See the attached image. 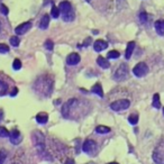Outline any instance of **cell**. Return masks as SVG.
I'll list each match as a JSON object with an SVG mask.
<instances>
[{"mask_svg":"<svg viewBox=\"0 0 164 164\" xmlns=\"http://www.w3.org/2000/svg\"><path fill=\"white\" fill-rule=\"evenodd\" d=\"M97 63L99 67H101L102 69H108V67H110V64H109V62H108L107 59H105L102 56H99L97 59Z\"/></svg>","mask_w":164,"mask_h":164,"instance_id":"obj_18","label":"cell"},{"mask_svg":"<svg viewBox=\"0 0 164 164\" xmlns=\"http://www.w3.org/2000/svg\"><path fill=\"white\" fill-rule=\"evenodd\" d=\"M15 164H17V163H15Z\"/></svg>","mask_w":164,"mask_h":164,"instance_id":"obj_44","label":"cell"},{"mask_svg":"<svg viewBox=\"0 0 164 164\" xmlns=\"http://www.w3.org/2000/svg\"><path fill=\"white\" fill-rule=\"evenodd\" d=\"M53 88V81L48 79L47 75L45 77H41L35 83V89L38 92H43L45 96H50Z\"/></svg>","mask_w":164,"mask_h":164,"instance_id":"obj_1","label":"cell"},{"mask_svg":"<svg viewBox=\"0 0 164 164\" xmlns=\"http://www.w3.org/2000/svg\"><path fill=\"white\" fill-rule=\"evenodd\" d=\"M90 43H91V38L90 37H88L87 40H86V42H83V44L82 45H79V47H87V46H89L90 45Z\"/></svg>","mask_w":164,"mask_h":164,"instance_id":"obj_35","label":"cell"},{"mask_svg":"<svg viewBox=\"0 0 164 164\" xmlns=\"http://www.w3.org/2000/svg\"><path fill=\"white\" fill-rule=\"evenodd\" d=\"M8 136H9V132L5 127L0 126V137H8Z\"/></svg>","mask_w":164,"mask_h":164,"instance_id":"obj_29","label":"cell"},{"mask_svg":"<svg viewBox=\"0 0 164 164\" xmlns=\"http://www.w3.org/2000/svg\"><path fill=\"white\" fill-rule=\"evenodd\" d=\"M91 91H92L93 93H96V94H98L99 97H103V91H102V88H101V84L100 83H96L94 86L92 87V89H91Z\"/></svg>","mask_w":164,"mask_h":164,"instance_id":"obj_19","label":"cell"},{"mask_svg":"<svg viewBox=\"0 0 164 164\" xmlns=\"http://www.w3.org/2000/svg\"><path fill=\"white\" fill-rule=\"evenodd\" d=\"M50 25V16L48 15H44L42 17L41 21H40V28L41 29H46L47 27Z\"/></svg>","mask_w":164,"mask_h":164,"instance_id":"obj_17","label":"cell"},{"mask_svg":"<svg viewBox=\"0 0 164 164\" xmlns=\"http://www.w3.org/2000/svg\"><path fill=\"white\" fill-rule=\"evenodd\" d=\"M19 43H20V40L17 37V36H12V37H10V44L12 45V46H18L19 45Z\"/></svg>","mask_w":164,"mask_h":164,"instance_id":"obj_26","label":"cell"},{"mask_svg":"<svg viewBox=\"0 0 164 164\" xmlns=\"http://www.w3.org/2000/svg\"><path fill=\"white\" fill-rule=\"evenodd\" d=\"M80 55L78 53H71L69 56L67 57V65H75L80 62Z\"/></svg>","mask_w":164,"mask_h":164,"instance_id":"obj_12","label":"cell"},{"mask_svg":"<svg viewBox=\"0 0 164 164\" xmlns=\"http://www.w3.org/2000/svg\"><path fill=\"white\" fill-rule=\"evenodd\" d=\"M0 31H1V24H0Z\"/></svg>","mask_w":164,"mask_h":164,"instance_id":"obj_42","label":"cell"},{"mask_svg":"<svg viewBox=\"0 0 164 164\" xmlns=\"http://www.w3.org/2000/svg\"><path fill=\"white\" fill-rule=\"evenodd\" d=\"M7 157V153L5 151H0V164H4V162L6 161Z\"/></svg>","mask_w":164,"mask_h":164,"instance_id":"obj_31","label":"cell"},{"mask_svg":"<svg viewBox=\"0 0 164 164\" xmlns=\"http://www.w3.org/2000/svg\"><path fill=\"white\" fill-rule=\"evenodd\" d=\"M96 132L98 134H107L110 132V128L107 127V126H98L97 128H96Z\"/></svg>","mask_w":164,"mask_h":164,"instance_id":"obj_22","label":"cell"},{"mask_svg":"<svg viewBox=\"0 0 164 164\" xmlns=\"http://www.w3.org/2000/svg\"><path fill=\"white\" fill-rule=\"evenodd\" d=\"M135 42H129L128 44H127V48H126V52H125V57H126V60H129L130 56H132V54H133V51L134 48H135Z\"/></svg>","mask_w":164,"mask_h":164,"instance_id":"obj_15","label":"cell"},{"mask_svg":"<svg viewBox=\"0 0 164 164\" xmlns=\"http://www.w3.org/2000/svg\"><path fill=\"white\" fill-rule=\"evenodd\" d=\"M51 15H52V17H53V18H57V17L60 16V9H59V8H57V7L54 5V4L52 5Z\"/></svg>","mask_w":164,"mask_h":164,"instance_id":"obj_23","label":"cell"},{"mask_svg":"<svg viewBox=\"0 0 164 164\" xmlns=\"http://www.w3.org/2000/svg\"><path fill=\"white\" fill-rule=\"evenodd\" d=\"M9 139H10V143L14 144V145H17V144H19L21 142V139H23V136H21V134L19 133V130H17V129H14L11 133H9Z\"/></svg>","mask_w":164,"mask_h":164,"instance_id":"obj_11","label":"cell"},{"mask_svg":"<svg viewBox=\"0 0 164 164\" xmlns=\"http://www.w3.org/2000/svg\"><path fill=\"white\" fill-rule=\"evenodd\" d=\"M108 47V43L107 42L102 41V40H98V41L94 42V44H93V48H94V51L96 52H101L103 50H106Z\"/></svg>","mask_w":164,"mask_h":164,"instance_id":"obj_13","label":"cell"},{"mask_svg":"<svg viewBox=\"0 0 164 164\" xmlns=\"http://www.w3.org/2000/svg\"><path fill=\"white\" fill-rule=\"evenodd\" d=\"M44 46H45V48H46V50H48V51H52V50H53V47H54V43H53L51 40H46V41H45V43H44Z\"/></svg>","mask_w":164,"mask_h":164,"instance_id":"obj_27","label":"cell"},{"mask_svg":"<svg viewBox=\"0 0 164 164\" xmlns=\"http://www.w3.org/2000/svg\"><path fill=\"white\" fill-rule=\"evenodd\" d=\"M163 113H164V109H163Z\"/></svg>","mask_w":164,"mask_h":164,"instance_id":"obj_43","label":"cell"},{"mask_svg":"<svg viewBox=\"0 0 164 164\" xmlns=\"http://www.w3.org/2000/svg\"><path fill=\"white\" fill-rule=\"evenodd\" d=\"M0 11H1V14H2V15H8V12H9L8 8H7L4 4H1V5H0Z\"/></svg>","mask_w":164,"mask_h":164,"instance_id":"obj_32","label":"cell"},{"mask_svg":"<svg viewBox=\"0 0 164 164\" xmlns=\"http://www.w3.org/2000/svg\"><path fill=\"white\" fill-rule=\"evenodd\" d=\"M8 51H9V47L7 46L6 44H0V53L5 54V53H7Z\"/></svg>","mask_w":164,"mask_h":164,"instance_id":"obj_33","label":"cell"},{"mask_svg":"<svg viewBox=\"0 0 164 164\" xmlns=\"http://www.w3.org/2000/svg\"><path fill=\"white\" fill-rule=\"evenodd\" d=\"M128 122H129V124H132V125H136V124L138 123V115H136V113L130 115L128 117Z\"/></svg>","mask_w":164,"mask_h":164,"instance_id":"obj_24","label":"cell"},{"mask_svg":"<svg viewBox=\"0 0 164 164\" xmlns=\"http://www.w3.org/2000/svg\"><path fill=\"white\" fill-rule=\"evenodd\" d=\"M154 27H155V31H156V33L159 35H164V19H160V20L155 21Z\"/></svg>","mask_w":164,"mask_h":164,"instance_id":"obj_14","label":"cell"},{"mask_svg":"<svg viewBox=\"0 0 164 164\" xmlns=\"http://www.w3.org/2000/svg\"><path fill=\"white\" fill-rule=\"evenodd\" d=\"M12 67H14V70H20L21 67V62L20 60H18V59H16L15 61H14V63H12Z\"/></svg>","mask_w":164,"mask_h":164,"instance_id":"obj_28","label":"cell"},{"mask_svg":"<svg viewBox=\"0 0 164 164\" xmlns=\"http://www.w3.org/2000/svg\"><path fill=\"white\" fill-rule=\"evenodd\" d=\"M108 164H118L117 162H111V163H108Z\"/></svg>","mask_w":164,"mask_h":164,"instance_id":"obj_39","label":"cell"},{"mask_svg":"<svg viewBox=\"0 0 164 164\" xmlns=\"http://www.w3.org/2000/svg\"><path fill=\"white\" fill-rule=\"evenodd\" d=\"M147 72H149V67L144 62H139L138 64H136L133 69V73L138 78H142L144 75H146Z\"/></svg>","mask_w":164,"mask_h":164,"instance_id":"obj_8","label":"cell"},{"mask_svg":"<svg viewBox=\"0 0 164 164\" xmlns=\"http://www.w3.org/2000/svg\"><path fill=\"white\" fill-rule=\"evenodd\" d=\"M2 118H4V111H2L1 109H0V120H1Z\"/></svg>","mask_w":164,"mask_h":164,"instance_id":"obj_38","label":"cell"},{"mask_svg":"<svg viewBox=\"0 0 164 164\" xmlns=\"http://www.w3.org/2000/svg\"><path fill=\"white\" fill-rule=\"evenodd\" d=\"M89 164H96V163H93V162H91V163H89Z\"/></svg>","mask_w":164,"mask_h":164,"instance_id":"obj_41","label":"cell"},{"mask_svg":"<svg viewBox=\"0 0 164 164\" xmlns=\"http://www.w3.org/2000/svg\"><path fill=\"white\" fill-rule=\"evenodd\" d=\"M59 9H60V14H62V18L64 21H73L74 18H75V14L73 11V8H72V5L64 0L62 1L60 6H59Z\"/></svg>","mask_w":164,"mask_h":164,"instance_id":"obj_2","label":"cell"},{"mask_svg":"<svg viewBox=\"0 0 164 164\" xmlns=\"http://www.w3.org/2000/svg\"><path fill=\"white\" fill-rule=\"evenodd\" d=\"M119 56H120V54H119V52L118 51H110L107 54L108 59H113V60H116V59H118Z\"/></svg>","mask_w":164,"mask_h":164,"instance_id":"obj_25","label":"cell"},{"mask_svg":"<svg viewBox=\"0 0 164 164\" xmlns=\"http://www.w3.org/2000/svg\"><path fill=\"white\" fill-rule=\"evenodd\" d=\"M130 102L127 99H120L117 101H113L110 103V108L113 109V111H120V110H126L127 108H129Z\"/></svg>","mask_w":164,"mask_h":164,"instance_id":"obj_7","label":"cell"},{"mask_svg":"<svg viewBox=\"0 0 164 164\" xmlns=\"http://www.w3.org/2000/svg\"><path fill=\"white\" fill-rule=\"evenodd\" d=\"M64 164H74V161H73L72 159H69V160H67V161H65V163H64Z\"/></svg>","mask_w":164,"mask_h":164,"instance_id":"obj_37","label":"cell"},{"mask_svg":"<svg viewBox=\"0 0 164 164\" xmlns=\"http://www.w3.org/2000/svg\"><path fill=\"white\" fill-rule=\"evenodd\" d=\"M126 5V0H117V9L118 10H120V9H123L124 7Z\"/></svg>","mask_w":164,"mask_h":164,"instance_id":"obj_30","label":"cell"},{"mask_svg":"<svg viewBox=\"0 0 164 164\" xmlns=\"http://www.w3.org/2000/svg\"><path fill=\"white\" fill-rule=\"evenodd\" d=\"M154 108L156 109H160L161 108V101H160V94L159 93H155L153 96V102H152Z\"/></svg>","mask_w":164,"mask_h":164,"instance_id":"obj_21","label":"cell"},{"mask_svg":"<svg viewBox=\"0 0 164 164\" xmlns=\"http://www.w3.org/2000/svg\"><path fill=\"white\" fill-rule=\"evenodd\" d=\"M153 160L155 163L157 164H164V141L156 146V149L153 152Z\"/></svg>","mask_w":164,"mask_h":164,"instance_id":"obj_5","label":"cell"},{"mask_svg":"<svg viewBox=\"0 0 164 164\" xmlns=\"http://www.w3.org/2000/svg\"><path fill=\"white\" fill-rule=\"evenodd\" d=\"M8 92V83L0 79V96H5Z\"/></svg>","mask_w":164,"mask_h":164,"instance_id":"obj_20","label":"cell"},{"mask_svg":"<svg viewBox=\"0 0 164 164\" xmlns=\"http://www.w3.org/2000/svg\"><path fill=\"white\" fill-rule=\"evenodd\" d=\"M33 142H34V145H35L36 149L38 154L41 155H44L46 153V146H45V137L44 135L40 132V130H35L33 133Z\"/></svg>","mask_w":164,"mask_h":164,"instance_id":"obj_3","label":"cell"},{"mask_svg":"<svg viewBox=\"0 0 164 164\" xmlns=\"http://www.w3.org/2000/svg\"><path fill=\"white\" fill-rule=\"evenodd\" d=\"M78 103H79V100L75 99V98H72L70 100H67V102L63 105V107H62V115H63V117L64 118L70 117L72 110L77 107Z\"/></svg>","mask_w":164,"mask_h":164,"instance_id":"obj_4","label":"cell"},{"mask_svg":"<svg viewBox=\"0 0 164 164\" xmlns=\"http://www.w3.org/2000/svg\"><path fill=\"white\" fill-rule=\"evenodd\" d=\"M97 149V144L92 139H87L84 143L82 144V151L84 153L93 154V152Z\"/></svg>","mask_w":164,"mask_h":164,"instance_id":"obj_9","label":"cell"},{"mask_svg":"<svg viewBox=\"0 0 164 164\" xmlns=\"http://www.w3.org/2000/svg\"><path fill=\"white\" fill-rule=\"evenodd\" d=\"M17 93H18V89H17V88H14V89H12V91L10 92V96L11 97H15Z\"/></svg>","mask_w":164,"mask_h":164,"instance_id":"obj_36","label":"cell"},{"mask_svg":"<svg viewBox=\"0 0 164 164\" xmlns=\"http://www.w3.org/2000/svg\"><path fill=\"white\" fill-rule=\"evenodd\" d=\"M31 28V21H26V23H23L20 25H18L16 27L15 33L17 35H23L25 34L26 31H28Z\"/></svg>","mask_w":164,"mask_h":164,"instance_id":"obj_10","label":"cell"},{"mask_svg":"<svg viewBox=\"0 0 164 164\" xmlns=\"http://www.w3.org/2000/svg\"><path fill=\"white\" fill-rule=\"evenodd\" d=\"M127 77H128V67H127V65L125 63H123L116 70L115 74H113V79L116 81H124V80L127 79Z\"/></svg>","mask_w":164,"mask_h":164,"instance_id":"obj_6","label":"cell"},{"mask_svg":"<svg viewBox=\"0 0 164 164\" xmlns=\"http://www.w3.org/2000/svg\"><path fill=\"white\" fill-rule=\"evenodd\" d=\"M86 1H87V2H90V1H91V0H86Z\"/></svg>","mask_w":164,"mask_h":164,"instance_id":"obj_40","label":"cell"},{"mask_svg":"<svg viewBox=\"0 0 164 164\" xmlns=\"http://www.w3.org/2000/svg\"><path fill=\"white\" fill-rule=\"evenodd\" d=\"M47 120H48V115H47L46 113H37V116H36V122H37L38 124L44 125V124L47 123Z\"/></svg>","mask_w":164,"mask_h":164,"instance_id":"obj_16","label":"cell"},{"mask_svg":"<svg viewBox=\"0 0 164 164\" xmlns=\"http://www.w3.org/2000/svg\"><path fill=\"white\" fill-rule=\"evenodd\" d=\"M0 1H1V0H0Z\"/></svg>","mask_w":164,"mask_h":164,"instance_id":"obj_45","label":"cell"},{"mask_svg":"<svg viewBox=\"0 0 164 164\" xmlns=\"http://www.w3.org/2000/svg\"><path fill=\"white\" fill-rule=\"evenodd\" d=\"M139 18H141V21H142V23H145V21L147 20V14H146V12H141V14H139Z\"/></svg>","mask_w":164,"mask_h":164,"instance_id":"obj_34","label":"cell"}]
</instances>
